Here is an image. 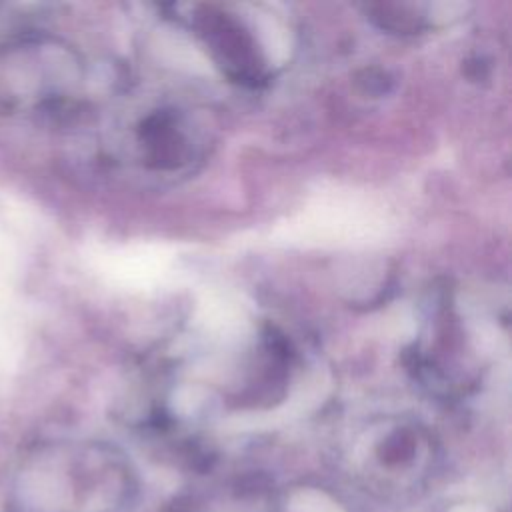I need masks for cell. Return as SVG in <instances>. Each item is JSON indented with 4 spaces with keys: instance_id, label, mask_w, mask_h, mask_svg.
Returning a JSON list of instances; mask_svg holds the SVG:
<instances>
[{
    "instance_id": "7a4b0ae2",
    "label": "cell",
    "mask_w": 512,
    "mask_h": 512,
    "mask_svg": "<svg viewBox=\"0 0 512 512\" xmlns=\"http://www.w3.org/2000/svg\"><path fill=\"white\" fill-rule=\"evenodd\" d=\"M144 160L154 168H180L192 158L190 140L176 112H154L140 128Z\"/></svg>"
},
{
    "instance_id": "3957f363",
    "label": "cell",
    "mask_w": 512,
    "mask_h": 512,
    "mask_svg": "<svg viewBox=\"0 0 512 512\" xmlns=\"http://www.w3.org/2000/svg\"><path fill=\"white\" fill-rule=\"evenodd\" d=\"M368 12L372 14L370 18L376 20L378 26L392 30V32H418L426 28V16L418 10V6L412 4H376L368 6Z\"/></svg>"
},
{
    "instance_id": "6da1fadb",
    "label": "cell",
    "mask_w": 512,
    "mask_h": 512,
    "mask_svg": "<svg viewBox=\"0 0 512 512\" xmlns=\"http://www.w3.org/2000/svg\"><path fill=\"white\" fill-rule=\"evenodd\" d=\"M192 26L226 76L252 86L268 78L266 60L256 40L236 16L214 6H200Z\"/></svg>"
}]
</instances>
